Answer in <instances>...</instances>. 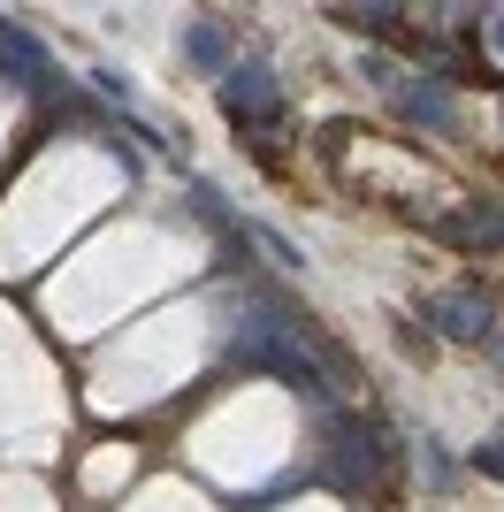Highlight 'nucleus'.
Listing matches in <instances>:
<instances>
[{"mask_svg": "<svg viewBox=\"0 0 504 512\" xmlns=\"http://www.w3.org/2000/svg\"><path fill=\"white\" fill-rule=\"evenodd\" d=\"M474 467H482V474H497V482H504V436H489V444L474 451Z\"/></svg>", "mask_w": 504, "mask_h": 512, "instance_id": "obj_10", "label": "nucleus"}, {"mask_svg": "<svg viewBox=\"0 0 504 512\" xmlns=\"http://www.w3.org/2000/svg\"><path fill=\"white\" fill-rule=\"evenodd\" d=\"M321 467L336 490H375L382 482V428L352 421V413H321Z\"/></svg>", "mask_w": 504, "mask_h": 512, "instance_id": "obj_1", "label": "nucleus"}, {"mask_svg": "<svg viewBox=\"0 0 504 512\" xmlns=\"http://www.w3.org/2000/svg\"><path fill=\"white\" fill-rule=\"evenodd\" d=\"M222 107H230V123H237V130L268 123L275 107H283V92H275V69H268V62H237V69H222Z\"/></svg>", "mask_w": 504, "mask_h": 512, "instance_id": "obj_2", "label": "nucleus"}, {"mask_svg": "<svg viewBox=\"0 0 504 512\" xmlns=\"http://www.w3.org/2000/svg\"><path fill=\"white\" fill-rule=\"evenodd\" d=\"M184 54H191V69H222V62H230V31H222L214 16H199L184 31Z\"/></svg>", "mask_w": 504, "mask_h": 512, "instance_id": "obj_7", "label": "nucleus"}, {"mask_svg": "<svg viewBox=\"0 0 504 512\" xmlns=\"http://www.w3.org/2000/svg\"><path fill=\"white\" fill-rule=\"evenodd\" d=\"M428 321H436L443 337H466V344L497 337V306L474 299V291H436V299H428Z\"/></svg>", "mask_w": 504, "mask_h": 512, "instance_id": "obj_3", "label": "nucleus"}, {"mask_svg": "<svg viewBox=\"0 0 504 512\" xmlns=\"http://www.w3.org/2000/svg\"><path fill=\"white\" fill-rule=\"evenodd\" d=\"M436 230L451 237V245H474V253H482V245H497V237H504V214L497 207H459V214H443Z\"/></svg>", "mask_w": 504, "mask_h": 512, "instance_id": "obj_5", "label": "nucleus"}, {"mask_svg": "<svg viewBox=\"0 0 504 512\" xmlns=\"http://www.w3.org/2000/svg\"><path fill=\"white\" fill-rule=\"evenodd\" d=\"M489 46H497V54H504V16H497V23H489Z\"/></svg>", "mask_w": 504, "mask_h": 512, "instance_id": "obj_11", "label": "nucleus"}, {"mask_svg": "<svg viewBox=\"0 0 504 512\" xmlns=\"http://www.w3.org/2000/svg\"><path fill=\"white\" fill-rule=\"evenodd\" d=\"M367 85H382V92H405V77L390 62H382V54H367Z\"/></svg>", "mask_w": 504, "mask_h": 512, "instance_id": "obj_9", "label": "nucleus"}, {"mask_svg": "<svg viewBox=\"0 0 504 512\" xmlns=\"http://www.w3.org/2000/svg\"><path fill=\"white\" fill-rule=\"evenodd\" d=\"M0 69H8L23 92H54V62H46V46L31 39L23 23H0Z\"/></svg>", "mask_w": 504, "mask_h": 512, "instance_id": "obj_4", "label": "nucleus"}, {"mask_svg": "<svg viewBox=\"0 0 504 512\" xmlns=\"http://www.w3.org/2000/svg\"><path fill=\"white\" fill-rule=\"evenodd\" d=\"M405 115H413V123H436V130H459V100L443 85H405Z\"/></svg>", "mask_w": 504, "mask_h": 512, "instance_id": "obj_6", "label": "nucleus"}, {"mask_svg": "<svg viewBox=\"0 0 504 512\" xmlns=\"http://www.w3.org/2000/svg\"><path fill=\"white\" fill-rule=\"evenodd\" d=\"M191 207H199V222H207V230H230V199L214 192V184H191Z\"/></svg>", "mask_w": 504, "mask_h": 512, "instance_id": "obj_8", "label": "nucleus"}]
</instances>
